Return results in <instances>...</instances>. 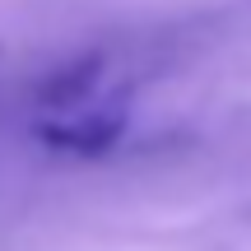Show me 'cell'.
<instances>
[{
	"instance_id": "cell-1",
	"label": "cell",
	"mask_w": 251,
	"mask_h": 251,
	"mask_svg": "<svg viewBox=\"0 0 251 251\" xmlns=\"http://www.w3.org/2000/svg\"><path fill=\"white\" fill-rule=\"evenodd\" d=\"M126 126H130V98L112 93V98L79 107L70 117H42L33 126L37 144H47L51 153H75V158H102L121 144Z\"/></svg>"
},
{
	"instance_id": "cell-2",
	"label": "cell",
	"mask_w": 251,
	"mask_h": 251,
	"mask_svg": "<svg viewBox=\"0 0 251 251\" xmlns=\"http://www.w3.org/2000/svg\"><path fill=\"white\" fill-rule=\"evenodd\" d=\"M102 65H107L102 51H84V56H75V61H61L56 70H47V79L37 84V93H33L37 112H42V117H70V112L89 107L98 84H102Z\"/></svg>"
}]
</instances>
